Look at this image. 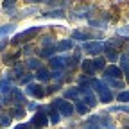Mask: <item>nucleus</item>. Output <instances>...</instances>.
Instances as JSON below:
<instances>
[{
    "mask_svg": "<svg viewBox=\"0 0 129 129\" xmlns=\"http://www.w3.org/2000/svg\"><path fill=\"white\" fill-rule=\"evenodd\" d=\"M54 52H56V47L52 45L50 48H41V50H40V57H54Z\"/></svg>",
    "mask_w": 129,
    "mask_h": 129,
    "instance_id": "obj_22",
    "label": "nucleus"
},
{
    "mask_svg": "<svg viewBox=\"0 0 129 129\" xmlns=\"http://www.w3.org/2000/svg\"><path fill=\"white\" fill-rule=\"evenodd\" d=\"M125 129H129V124H127V125H125Z\"/></svg>",
    "mask_w": 129,
    "mask_h": 129,
    "instance_id": "obj_43",
    "label": "nucleus"
},
{
    "mask_svg": "<svg viewBox=\"0 0 129 129\" xmlns=\"http://www.w3.org/2000/svg\"><path fill=\"white\" fill-rule=\"evenodd\" d=\"M109 111H124V113H129V106H115V108H111Z\"/></svg>",
    "mask_w": 129,
    "mask_h": 129,
    "instance_id": "obj_33",
    "label": "nucleus"
},
{
    "mask_svg": "<svg viewBox=\"0 0 129 129\" xmlns=\"http://www.w3.org/2000/svg\"><path fill=\"white\" fill-rule=\"evenodd\" d=\"M72 40L88 41V40H91V34H90V32H83V30H74V32H72Z\"/></svg>",
    "mask_w": 129,
    "mask_h": 129,
    "instance_id": "obj_17",
    "label": "nucleus"
},
{
    "mask_svg": "<svg viewBox=\"0 0 129 129\" xmlns=\"http://www.w3.org/2000/svg\"><path fill=\"white\" fill-rule=\"evenodd\" d=\"M52 77H54L56 81H63V72H54Z\"/></svg>",
    "mask_w": 129,
    "mask_h": 129,
    "instance_id": "obj_38",
    "label": "nucleus"
},
{
    "mask_svg": "<svg viewBox=\"0 0 129 129\" xmlns=\"http://www.w3.org/2000/svg\"><path fill=\"white\" fill-rule=\"evenodd\" d=\"M64 13L63 11H48V13H45V16H48V18H61Z\"/></svg>",
    "mask_w": 129,
    "mask_h": 129,
    "instance_id": "obj_31",
    "label": "nucleus"
},
{
    "mask_svg": "<svg viewBox=\"0 0 129 129\" xmlns=\"http://www.w3.org/2000/svg\"><path fill=\"white\" fill-rule=\"evenodd\" d=\"M14 23H6V25H0V36H6L7 32H11V30H14Z\"/></svg>",
    "mask_w": 129,
    "mask_h": 129,
    "instance_id": "obj_26",
    "label": "nucleus"
},
{
    "mask_svg": "<svg viewBox=\"0 0 129 129\" xmlns=\"http://www.w3.org/2000/svg\"><path fill=\"white\" fill-rule=\"evenodd\" d=\"M14 129H34V127H32V124H20V125H16Z\"/></svg>",
    "mask_w": 129,
    "mask_h": 129,
    "instance_id": "obj_37",
    "label": "nucleus"
},
{
    "mask_svg": "<svg viewBox=\"0 0 129 129\" xmlns=\"http://www.w3.org/2000/svg\"><path fill=\"white\" fill-rule=\"evenodd\" d=\"M74 48V40L70 38V40H63V41H59L57 45H56V50H59V52H64V50H72Z\"/></svg>",
    "mask_w": 129,
    "mask_h": 129,
    "instance_id": "obj_15",
    "label": "nucleus"
},
{
    "mask_svg": "<svg viewBox=\"0 0 129 129\" xmlns=\"http://www.w3.org/2000/svg\"><path fill=\"white\" fill-rule=\"evenodd\" d=\"M90 25H93V27H106V23L101 22V20H90Z\"/></svg>",
    "mask_w": 129,
    "mask_h": 129,
    "instance_id": "obj_35",
    "label": "nucleus"
},
{
    "mask_svg": "<svg viewBox=\"0 0 129 129\" xmlns=\"http://www.w3.org/2000/svg\"><path fill=\"white\" fill-rule=\"evenodd\" d=\"M81 48H83L86 54H90V56H97V57H99V54L106 50V45H104L102 41H86V43L81 45Z\"/></svg>",
    "mask_w": 129,
    "mask_h": 129,
    "instance_id": "obj_3",
    "label": "nucleus"
},
{
    "mask_svg": "<svg viewBox=\"0 0 129 129\" xmlns=\"http://www.w3.org/2000/svg\"><path fill=\"white\" fill-rule=\"evenodd\" d=\"M118 59H120V70H122V72L125 74V77L129 79V56H127V54H122Z\"/></svg>",
    "mask_w": 129,
    "mask_h": 129,
    "instance_id": "obj_16",
    "label": "nucleus"
},
{
    "mask_svg": "<svg viewBox=\"0 0 129 129\" xmlns=\"http://www.w3.org/2000/svg\"><path fill=\"white\" fill-rule=\"evenodd\" d=\"M38 30H40V27H30V29H27V30H22V32H18V34L13 36L11 43H13V45H20V43H23V41H29V40H32V38L38 34Z\"/></svg>",
    "mask_w": 129,
    "mask_h": 129,
    "instance_id": "obj_2",
    "label": "nucleus"
},
{
    "mask_svg": "<svg viewBox=\"0 0 129 129\" xmlns=\"http://www.w3.org/2000/svg\"><path fill=\"white\" fill-rule=\"evenodd\" d=\"M106 56H108V61H111V63H115V61L118 59L115 48H111V47H106Z\"/></svg>",
    "mask_w": 129,
    "mask_h": 129,
    "instance_id": "obj_25",
    "label": "nucleus"
},
{
    "mask_svg": "<svg viewBox=\"0 0 129 129\" xmlns=\"http://www.w3.org/2000/svg\"><path fill=\"white\" fill-rule=\"evenodd\" d=\"M79 88H81V97H83V101L86 102V106H88V108H93V106H97V97L93 95V90H91V86L84 84V86H79Z\"/></svg>",
    "mask_w": 129,
    "mask_h": 129,
    "instance_id": "obj_5",
    "label": "nucleus"
},
{
    "mask_svg": "<svg viewBox=\"0 0 129 129\" xmlns=\"http://www.w3.org/2000/svg\"><path fill=\"white\" fill-rule=\"evenodd\" d=\"M90 86H91V90H95L97 91V95H99V101L101 102H111L113 101V93H111V90L108 88V84L104 83V81H99V79H91L90 81Z\"/></svg>",
    "mask_w": 129,
    "mask_h": 129,
    "instance_id": "obj_1",
    "label": "nucleus"
},
{
    "mask_svg": "<svg viewBox=\"0 0 129 129\" xmlns=\"http://www.w3.org/2000/svg\"><path fill=\"white\" fill-rule=\"evenodd\" d=\"M124 74H122V70H120V67H115V64H111V67H106L104 68V77H109V79H118L120 81V77H122Z\"/></svg>",
    "mask_w": 129,
    "mask_h": 129,
    "instance_id": "obj_9",
    "label": "nucleus"
},
{
    "mask_svg": "<svg viewBox=\"0 0 129 129\" xmlns=\"http://www.w3.org/2000/svg\"><path fill=\"white\" fill-rule=\"evenodd\" d=\"M45 111H48L47 115H48V122L50 124H59V120H61V113L52 106V108H43Z\"/></svg>",
    "mask_w": 129,
    "mask_h": 129,
    "instance_id": "obj_11",
    "label": "nucleus"
},
{
    "mask_svg": "<svg viewBox=\"0 0 129 129\" xmlns=\"http://www.w3.org/2000/svg\"><path fill=\"white\" fill-rule=\"evenodd\" d=\"M11 115H2V117H0V125H2V127H9V124H11Z\"/></svg>",
    "mask_w": 129,
    "mask_h": 129,
    "instance_id": "obj_28",
    "label": "nucleus"
},
{
    "mask_svg": "<svg viewBox=\"0 0 129 129\" xmlns=\"http://www.w3.org/2000/svg\"><path fill=\"white\" fill-rule=\"evenodd\" d=\"M50 67L54 68V72H63V68L67 67V57L63 56H54L50 59Z\"/></svg>",
    "mask_w": 129,
    "mask_h": 129,
    "instance_id": "obj_10",
    "label": "nucleus"
},
{
    "mask_svg": "<svg viewBox=\"0 0 129 129\" xmlns=\"http://www.w3.org/2000/svg\"><path fill=\"white\" fill-rule=\"evenodd\" d=\"M9 115H11V117H14V118H22V117H25V109H23L22 106H14V108L11 109Z\"/></svg>",
    "mask_w": 129,
    "mask_h": 129,
    "instance_id": "obj_19",
    "label": "nucleus"
},
{
    "mask_svg": "<svg viewBox=\"0 0 129 129\" xmlns=\"http://www.w3.org/2000/svg\"><path fill=\"white\" fill-rule=\"evenodd\" d=\"M77 64H79V50H77L72 57H67V67H68V68H75Z\"/></svg>",
    "mask_w": 129,
    "mask_h": 129,
    "instance_id": "obj_20",
    "label": "nucleus"
},
{
    "mask_svg": "<svg viewBox=\"0 0 129 129\" xmlns=\"http://www.w3.org/2000/svg\"><path fill=\"white\" fill-rule=\"evenodd\" d=\"M83 129H101V127H99V125H95V124H90V122H88Z\"/></svg>",
    "mask_w": 129,
    "mask_h": 129,
    "instance_id": "obj_39",
    "label": "nucleus"
},
{
    "mask_svg": "<svg viewBox=\"0 0 129 129\" xmlns=\"http://www.w3.org/2000/svg\"><path fill=\"white\" fill-rule=\"evenodd\" d=\"M25 93L30 95V97H36V99H41V97L47 95V90H43L41 84H34V83H30L25 86Z\"/></svg>",
    "mask_w": 129,
    "mask_h": 129,
    "instance_id": "obj_8",
    "label": "nucleus"
},
{
    "mask_svg": "<svg viewBox=\"0 0 129 129\" xmlns=\"http://www.w3.org/2000/svg\"><path fill=\"white\" fill-rule=\"evenodd\" d=\"M64 97H67L68 101H77L81 99V88H68L67 91H64Z\"/></svg>",
    "mask_w": 129,
    "mask_h": 129,
    "instance_id": "obj_14",
    "label": "nucleus"
},
{
    "mask_svg": "<svg viewBox=\"0 0 129 129\" xmlns=\"http://www.w3.org/2000/svg\"><path fill=\"white\" fill-rule=\"evenodd\" d=\"M106 84H108L109 90H111V86H113V88H124V83H122V81H118V79H109V77H106Z\"/></svg>",
    "mask_w": 129,
    "mask_h": 129,
    "instance_id": "obj_21",
    "label": "nucleus"
},
{
    "mask_svg": "<svg viewBox=\"0 0 129 129\" xmlns=\"http://www.w3.org/2000/svg\"><path fill=\"white\" fill-rule=\"evenodd\" d=\"M63 117H72L74 115V106L72 102H67V99H56L54 104H52Z\"/></svg>",
    "mask_w": 129,
    "mask_h": 129,
    "instance_id": "obj_4",
    "label": "nucleus"
},
{
    "mask_svg": "<svg viewBox=\"0 0 129 129\" xmlns=\"http://www.w3.org/2000/svg\"><path fill=\"white\" fill-rule=\"evenodd\" d=\"M6 102H4V97H0V109H2V106H4Z\"/></svg>",
    "mask_w": 129,
    "mask_h": 129,
    "instance_id": "obj_41",
    "label": "nucleus"
},
{
    "mask_svg": "<svg viewBox=\"0 0 129 129\" xmlns=\"http://www.w3.org/2000/svg\"><path fill=\"white\" fill-rule=\"evenodd\" d=\"M127 56H129V47H127Z\"/></svg>",
    "mask_w": 129,
    "mask_h": 129,
    "instance_id": "obj_42",
    "label": "nucleus"
},
{
    "mask_svg": "<svg viewBox=\"0 0 129 129\" xmlns=\"http://www.w3.org/2000/svg\"><path fill=\"white\" fill-rule=\"evenodd\" d=\"M48 43H54V38H52V36H45V38H41V45H43L45 48H47Z\"/></svg>",
    "mask_w": 129,
    "mask_h": 129,
    "instance_id": "obj_32",
    "label": "nucleus"
},
{
    "mask_svg": "<svg viewBox=\"0 0 129 129\" xmlns=\"http://www.w3.org/2000/svg\"><path fill=\"white\" fill-rule=\"evenodd\" d=\"M117 101L118 102H129V91H120L117 95Z\"/></svg>",
    "mask_w": 129,
    "mask_h": 129,
    "instance_id": "obj_29",
    "label": "nucleus"
},
{
    "mask_svg": "<svg viewBox=\"0 0 129 129\" xmlns=\"http://www.w3.org/2000/svg\"><path fill=\"white\" fill-rule=\"evenodd\" d=\"M118 34H120V36H129V25L122 27V29L118 30Z\"/></svg>",
    "mask_w": 129,
    "mask_h": 129,
    "instance_id": "obj_36",
    "label": "nucleus"
},
{
    "mask_svg": "<svg viewBox=\"0 0 129 129\" xmlns=\"http://www.w3.org/2000/svg\"><path fill=\"white\" fill-rule=\"evenodd\" d=\"M9 74H11L9 77H16V79L20 81V79L23 77V64H14V67H13V70H11Z\"/></svg>",
    "mask_w": 129,
    "mask_h": 129,
    "instance_id": "obj_18",
    "label": "nucleus"
},
{
    "mask_svg": "<svg viewBox=\"0 0 129 129\" xmlns=\"http://www.w3.org/2000/svg\"><path fill=\"white\" fill-rule=\"evenodd\" d=\"M36 79L41 81V83H47V81H50V79H52V74H50V70H48V68L41 67V68L36 70Z\"/></svg>",
    "mask_w": 129,
    "mask_h": 129,
    "instance_id": "obj_12",
    "label": "nucleus"
},
{
    "mask_svg": "<svg viewBox=\"0 0 129 129\" xmlns=\"http://www.w3.org/2000/svg\"><path fill=\"white\" fill-rule=\"evenodd\" d=\"M75 109H77V113H81V115H84V113H88V106L86 104H83V102H75Z\"/></svg>",
    "mask_w": 129,
    "mask_h": 129,
    "instance_id": "obj_27",
    "label": "nucleus"
},
{
    "mask_svg": "<svg viewBox=\"0 0 129 129\" xmlns=\"http://www.w3.org/2000/svg\"><path fill=\"white\" fill-rule=\"evenodd\" d=\"M4 9L9 11V13H13V11L16 9V4L13 2V0H6V2H4Z\"/></svg>",
    "mask_w": 129,
    "mask_h": 129,
    "instance_id": "obj_30",
    "label": "nucleus"
},
{
    "mask_svg": "<svg viewBox=\"0 0 129 129\" xmlns=\"http://www.w3.org/2000/svg\"><path fill=\"white\" fill-rule=\"evenodd\" d=\"M30 81H32V75L27 74V75H23V77L20 79V83H22V84H30Z\"/></svg>",
    "mask_w": 129,
    "mask_h": 129,
    "instance_id": "obj_34",
    "label": "nucleus"
},
{
    "mask_svg": "<svg viewBox=\"0 0 129 129\" xmlns=\"http://www.w3.org/2000/svg\"><path fill=\"white\" fill-rule=\"evenodd\" d=\"M6 45H7V41H6V40H2V41H0V50H4V48H6Z\"/></svg>",
    "mask_w": 129,
    "mask_h": 129,
    "instance_id": "obj_40",
    "label": "nucleus"
},
{
    "mask_svg": "<svg viewBox=\"0 0 129 129\" xmlns=\"http://www.w3.org/2000/svg\"><path fill=\"white\" fill-rule=\"evenodd\" d=\"M93 67H95V72H97V70H104V68H106V59L99 56L97 59H93Z\"/></svg>",
    "mask_w": 129,
    "mask_h": 129,
    "instance_id": "obj_24",
    "label": "nucleus"
},
{
    "mask_svg": "<svg viewBox=\"0 0 129 129\" xmlns=\"http://www.w3.org/2000/svg\"><path fill=\"white\" fill-rule=\"evenodd\" d=\"M81 67H83V74H86V77L93 75L95 74V67H93V59H84L81 63Z\"/></svg>",
    "mask_w": 129,
    "mask_h": 129,
    "instance_id": "obj_13",
    "label": "nucleus"
},
{
    "mask_svg": "<svg viewBox=\"0 0 129 129\" xmlns=\"http://www.w3.org/2000/svg\"><path fill=\"white\" fill-rule=\"evenodd\" d=\"M7 101L14 102V106H22V104H25V102H27V101H25V95L22 93V90H20V88H13V90H11V93H9L7 97H4V102H7Z\"/></svg>",
    "mask_w": 129,
    "mask_h": 129,
    "instance_id": "obj_7",
    "label": "nucleus"
},
{
    "mask_svg": "<svg viewBox=\"0 0 129 129\" xmlns=\"http://www.w3.org/2000/svg\"><path fill=\"white\" fill-rule=\"evenodd\" d=\"M30 124H32V127H34V129L47 127V125H48V115H47V111H45L43 108H40V111L36 113L34 117H32Z\"/></svg>",
    "mask_w": 129,
    "mask_h": 129,
    "instance_id": "obj_6",
    "label": "nucleus"
},
{
    "mask_svg": "<svg viewBox=\"0 0 129 129\" xmlns=\"http://www.w3.org/2000/svg\"><path fill=\"white\" fill-rule=\"evenodd\" d=\"M25 67H27V68H30V70H38V68H41V64H40V59L30 57V59H27Z\"/></svg>",
    "mask_w": 129,
    "mask_h": 129,
    "instance_id": "obj_23",
    "label": "nucleus"
}]
</instances>
